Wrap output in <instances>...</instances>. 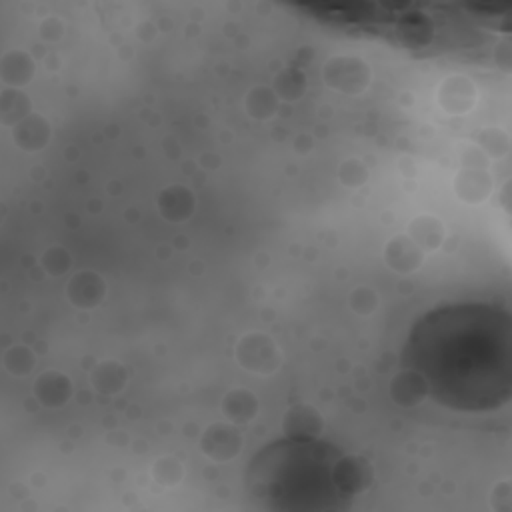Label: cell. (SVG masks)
Instances as JSON below:
<instances>
[{
	"label": "cell",
	"mask_w": 512,
	"mask_h": 512,
	"mask_svg": "<svg viewBox=\"0 0 512 512\" xmlns=\"http://www.w3.org/2000/svg\"><path fill=\"white\" fill-rule=\"evenodd\" d=\"M244 480L248 498L276 512L344 510L366 484L352 458L310 436L266 444L252 456Z\"/></svg>",
	"instance_id": "7a4b0ae2"
},
{
	"label": "cell",
	"mask_w": 512,
	"mask_h": 512,
	"mask_svg": "<svg viewBox=\"0 0 512 512\" xmlns=\"http://www.w3.org/2000/svg\"><path fill=\"white\" fill-rule=\"evenodd\" d=\"M402 362L438 404L496 410L512 394V318L488 302L438 306L410 328Z\"/></svg>",
	"instance_id": "6da1fadb"
}]
</instances>
